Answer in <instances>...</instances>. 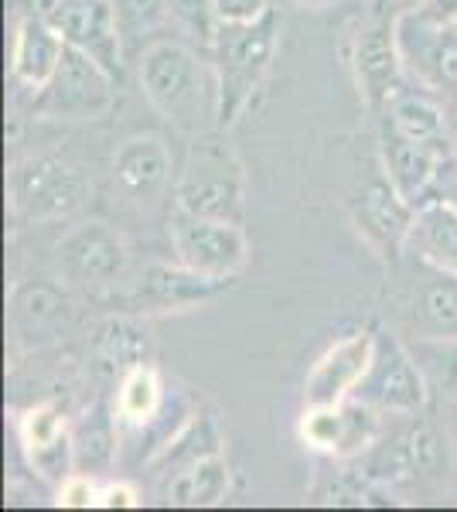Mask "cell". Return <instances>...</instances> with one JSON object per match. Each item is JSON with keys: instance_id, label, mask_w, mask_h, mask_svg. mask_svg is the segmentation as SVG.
Wrapping results in <instances>:
<instances>
[{"instance_id": "cell-5", "label": "cell", "mask_w": 457, "mask_h": 512, "mask_svg": "<svg viewBox=\"0 0 457 512\" xmlns=\"http://www.w3.org/2000/svg\"><path fill=\"white\" fill-rule=\"evenodd\" d=\"M359 461L362 472L379 485L437 482L440 475H447L451 448H447V437L437 427L406 420L393 431H379L372 448Z\"/></svg>"}, {"instance_id": "cell-12", "label": "cell", "mask_w": 457, "mask_h": 512, "mask_svg": "<svg viewBox=\"0 0 457 512\" xmlns=\"http://www.w3.org/2000/svg\"><path fill=\"white\" fill-rule=\"evenodd\" d=\"M382 414L369 403L348 396L342 403L324 407H304L301 414V441L307 448L324 451L331 458H362L382 431Z\"/></svg>"}, {"instance_id": "cell-14", "label": "cell", "mask_w": 457, "mask_h": 512, "mask_svg": "<svg viewBox=\"0 0 457 512\" xmlns=\"http://www.w3.org/2000/svg\"><path fill=\"white\" fill-rule=\"evenodd\" d=\"M62 35L65 45L86 52L110 76L120 82L123 76V35L116 24L113 0H62L55 18L48 21Z\"/></svg>"}, {"instance_id": "cell-11", "label": "cell", "mask_w": 457, "mask_h": 512, "mask_svg": "<svg viewBox=\"0 0 457 512\" xmlns=\"http://www.w3.org/2000/svg\"><path fill=\"white\" fill-rule=\"evenodd\" d=\"M352 69L359 82V96L372 113L386 110V99L406 79L400 38H396V18L369 4V11L355 21L352 31Z\"/></svg>"}, {"instance_id": "cell-24", "label": "cell", "mask_w": 457, "mask_h": 512, "mask_svg": "<svg viewBox=\"0 0 457 512\" xmlns=\"http://www.w3.org/2000/svg\"><path fill=\"white\" fill-rule=\"evenodd\" d=\"M229 495V465L222 454L185 465L164 478V499L171 506H219Z\"/></svg>"}, {"instance_id": "cell-23", "label": "cell", "mask_w": 457, "mask_h": 512, "mask_svg": "<svg viewBox=\"0 0 457 512\" xmlns=\"http://www.w3.org/2000/svg\"><path fill=\"white\" fill-rule=\"evenodd\" d=\"M116 420L120 414L110 410L106 403H93L79 424L72 427V454H76V472L82 475H103L116 458Z\"/></svg>"}, {"instance_id": "cell-9", "label": "cell", "mask_w": 457, "mask_h": 512, "mask_svg": "<svg viewBox=\"0 0 457 512\" xmlns=\"http://www.w3.org/2000/svg\"><path fill=\"white\" fill-rule=\"evenodd\" d=\"M116 79L86 52L65 45L55 76L38 89L35 113L48 120H99L113 110Z\"/></svg>"}, {"instance_id": "cell-4", "label": "cell", "mask_w": 457, "mask_h": 512, "mask_svg": "<svg viewBox=\"0 0 457 512\" xmlns=\"http://www.w3.org/2000/svg\"><path fill=\"white\" fill-rule=\"evenodd\" d=\"M11 212L21 222H52L65 219L89 198V181L76 164L55 154H31L18 161L7 175Z\"/></svg>"}, {"instance_id": "cell-30", "label": "cell", "mask_w": 457, "mask_h": 512, "mask_svg": "<svg viewBox=\"0 0 457 512\" xmlns=\"http://www.w3.org/2000/svg\"><path fill=\"white\" fill-rule=\"evenodd\" d=\"M144 352H147V338L134 325H123V321H113L103 332V338H99V359L110 369L130 373L134 366H144Z\"/></svg>"}, {"instance_id": "cell-3", "label": "cell", "mask_w": 457, "mask_h": 512, "mask_svg": "<svg viewBox=\"0 0 457 512\" xmlns=\"http://www.w3.org/2000/svg\"><path fill=\"white\" fill-rule=\"evenodd\" d=\"M174 209L243 226L246 175L236 151L219 137H198L188 147L185 168L174 181Z\"/></svg>"}, {"instance_id": "cell-27", "label": "cell", "mask_w": 457, "mask_h": 512, "mask_svg": "<svg viewBox=\"0 0 457 512\" xmlns=\"http://www.w3.org/2000/svg\"><path fill=\"white\" fill-rule=\"evenodd\" d=\"M417 355L423 376H427L430 390L457 400V335L454 338H417V345H410Z\"/></svg>"}, {"instance_id": "cell-31", "label": "cell", "mask_w": 457, "mask_h": 512, "mask_svg": "<svg viewBox=\"0 0 457 512\" xmlns=\"http://www.w3.org/2000/svg\"><path fill=\"white\" fill-rule=\"evenodd\" d=\"M21 444L28 454H35L41 448H52V444L65 441L69 437V427H65V414L55 403H41V407H31L28 414L21 417Z\"/></svg>"}, {"instance_id": "cell-1", "label": "cell", "mask_w": 457, "mask_h": 512, "mask_svg": "<svg viewBox=\"0 0 457 512\" xmlns=\"http://www.w3.org/2000/svg\"><path fill=\"white\" fill-rule=\"evenodd\" d=\"M140 89L181 130H202L205 120L219 117L215 69L198 59L188 38H154L140 52Z\"/></svg>"}, {"instance_id": "cell-26", "label": "cell", "mask_w": 457, "mask_h": 512, "mask_svg": "<svg viewBox=\"0 0 457 512\" xmlns=\"http://www.w3.org/2000/svg\"><path fill=\"white\" fill-rule=\"evenodd\" d=\"M164 403V390L161 379L151 366H134L130 373H123V383L116 390V414H120L123 424H137L144 427L147 420H154L161 414Z\"/></svg>"}, {"instance_id": "cell-28", "label": "cell", "mask_w": 457, "mask_h": 512, "mask_svg": "<svg viewBox=\"0 0 457 512\" xmlns=\"http://www.w3.org/2000/svg\"><path fill=\"white\" fill-rule=\"evenodd\" d=\"M116 24H120L123 48L154 38L164 24H171L168 0H113Z\"/></svg>"}, {"instance_id": "cell-36", "label": "cell", "mask_w": 457, "mask_h": 512, "mask_svg": "<svg viewBox=\"0 0 457 512\" xmlns=\"http://www.w3.org/2000/svg\"><path fill=\"white\" fill-rule=\"evenodd\" d=\"M372 4H376L379 11H386L389 18H396V21H400L403 14H410V11H420V7H427L430 0H372Z\"/></svg>"}, {"instance_id": "cell-33", "label": "cell", "mask_w": 457, "mask_h": 512, "mask_svg": "<svg viewBox=\"0 0 457 512\" xmlns=\"http://www.w3.org/2000/svg\"><path fill=\"white\" fill-rule=\"evenodd\" d=\"M273 7V0H215L219 21H256Z\"/></svg>"}, {"instance_id": "cell-37", "label": "cell", "mask_w": 457, "mask_h": 512, "mask_svg": "<svg viewBox=\"0 0 457 512\" xmlns=\"http://www.w3.org/2000/svg\"><path fill=\"white\" fill-rule=\"evenodd\" d=\"M420 11L440 24H457V0H430V4L420 7Z\"/></svg>"}, {"instance_id": "cell-13", "label": "cell", "mask_w": 457, "mask_h": 512, "mask_svg": "<svg viewBox=\"0 0 457 512\" xmlns=\"http://www.w3.org/2000/svg\"><path fill=\"white\" fill-rule=\"evenodd\" d=\"M444 161H447L444 151L413 140L386 113H379V164L413 209H420V205L437 198V181Z\"/></svg>"}, {"instance_id": "cell-25", "label": "cell", "mask_w": 457, "mask_h": 512, "mask_svg": "<svg viewBox=\"0 0 457 512\" xmlns=\"http://www.w3.org/2000/svg\"><path fill=\"white\" fill-rule=\"evenodd\" d=\"M212 454H222L219 424H215L212 414H191L188 424L181 427L168 444H164L161 461H157V465L164 468V475H171L185 465H195V461H202V458H212Z\"/></svg>"}, {"instance_id": "cell-6", "label": "cell", "mask_w": 457, "mask_h": 512, "mask_svg": "<svg viewBox=\"0 0 457 512\" xmlns=\"http://www.w3.org/2000/svg\"><path fill=\"white\" fill-rule=\"evenodd\" d=\"M352 396L376 407L382 417H417L427 407L430 383L410 345H403L389 328H376L372 362Z\"/></svg>"}, {"instance_id": "cell-20", "label": "cell", "mask_w": 457, "mask_h": 512, "mask_svg": "<svg viewBox=\"0 0 457 512\" xmlns=\"http://www.w3.org/2000/svg\"><path fill=\"white\" fill-rule=\"evenodd\" d=\"M236 280H222V277H205L198 270L185 267H168V263H154L144 270L140 277V301L151 304V308H188V304H202L219 297L222 291Z\"/></svg>"}, {"instance_id": "cell-19", "label": "cell", "mask_w": 457, "mask_h": 512, "mask_svg": "<svg viewBox=\"0 0 457 512\" xmlns=\"http://www.w3.org/2000/svg\"><path fill=\"white\" fill-rule=\"evenodd\" d=\"M382 113H386L403 134L420 140V144H430L444 154L454 151V144H451L454 127H451V117H447L451 110H447L434 93H427L423 86H417L410 76L393 89V96L386 99V110Z\"/></svg>"}, {"instance_id": "cell-2", "label": "cell", "mask_w": 457, "mask_h": 512, "mask_svg": "<svg viewBox=\"0 0 457 512\" xmlns=\"http://www.w3.org/2000/svg\"><path fill=\"white\" fill-rule=\"evenodd\" d=\"M280 28H284V18H280L277 7H270L256 21L219 24L209 48L215 82H219V117H215V127L229 130L232 123L243 117L249 99L256 96V89H260V82L267 79L273 65Z\"/></svg>"}, {"instance_id": "cell-32", "label": "cell", "mask_w": 457, "mask_h": 512, "mask_svg": "<svg viewBox=\"0 0 457 512\" xmlns=\"http://www.w3.org/2000/svg\"><path fill=\"white\" fill-rule=\"evenodd\" d=\"M58 506H65V509H89V506H99V489H96L93 475L72 472L69 478H65L62 489H58Z\"/></svg>"}, {"instance_id": "cell-22", "label": "cell", "mask_w": 457, "mask_h": 512, "mask_svg": "<svg viewBox=\"0 0 457 512\" xmlns=\"http://www.w3.org/2000/svg\"><path fill=\"white\" fill-rule=\"evenodd\" d=\"M406 253L457 274V209L451 202L434 198V202L420 205L417 216H413Z\"/></svg>"}, {"instance_id": "cell-8", "label": "cell", "mask_w": 457, "mask_h": 512, "mask_svg": "<svg viewBox=\"0 0 457 512\" xmlns=\"http://www.w3.org/2000/svg\"><path fill=\"white\" fill-rule=\"evenodd\" d=\"M396 38L406 76L457 113V24H440L423 11H410L396 21Z\"/></svg>"}, {"instance_id": "cell-35", "label": "cell", "mask_w": 457, "mask_h": 512, "mask_svg": "<svg viewBox=\"0 0 457 512\" xmlns=\"http://www.w3.org/2000/svg\"><path fill=\"white\" fill-rule=\"evenodd\" d=\"M437 198H444V202H451L454 209H457V154H447L444 168H440Z\"/></svg>"}, {"instance_id": "cell-39", "label": "cell", "mask_w": 457, "mask_h": 512, "mask_svg": "<svg viewBox=\"0 0 457 512\" xmlns=\"http://www.w3.org/2000/svg\"><path fill=\"white\" fill-rule=\"evenodd\" d=\"M297 4H304V7H314V11H324V7L338 4V0H297Z\"/></svg>"}, {"instance_id": "cell-21", "label": "cell", "mask_w": 457, "mask_h": 512, "mask_svg": "<svg viewBox=\"0 0 457 512\" xmlns=\"http://www.w3.org/2000/svg\"><path fill=\"white\" fill-rule=\"evenodd\" d=\"M65 55L62 35L41 18H24L14 28V45H11V76L28 89H41L48 79L55 76L58 62Z\"/></svg>"}, {"instance_id": "cell-34", "label": "cell", "mask_w": 457, "mask_h": 512, "mask_svg": "<svg viewBox=\"0 0 457 512\" xmlns=\"http://www.w3.org/2000/svg\"><path fill=\"white\" fill-rule=\"evenodd\" d=\"M99 506L103 509H134L137 506V492L127 482H116L99 489Z\"/></svg>"}, {"instance_id": "cell-16", "label": "cell", "mask_w": 457, "mask_h": 512, "mask_svg": "<svg viewBox=\"0 0 457 512\" xmlns=\"http://www.w3.org/2000/svg\"><path fill=\"white\" fill-rule=\"evenodd\" d=\"M410 256L406 270V315L417 338H454L457 335V274Z\"/></svg>"}, {"instance_id": "cell-18", "label": "cell", "mask_w": 457, "mask_h": 512, "mask_svg": "<svg viewBox=\"0 0 457 512\" xmlns=\"http://www.w3.org/2000/svg\"><path fill=\"white\" fill-rule=\"evenodd\" d=\"M171 171V151L157 134L127 137L113 154V185L137 205H151L154 198H161L171 185Z\"/></svg>"}, {"instance_id": "cell-40", "label": "cell", "mask_w": 457, "mask_h": 512, "mask_svg": "<svg viewBox=\"0 0 457 512\" xmlns=\"http://www.w3.org/2000/svg\"><path fill=\"white\" fill-rule=\"evenodd\" d=\"M451 144H454V154H457V113H454V140Z\"/></svg>"}, {"instance_id": "cell-17", "label": "cell", "mask_w": 457, "mask_h": 512, "mask_svg": "<svg viewBox=\"0 0 457 512\" xmlns=\"http://www.w3.org/2000/svg\"><path fill=\"white\" fill-rule=\"evenodd\" d=\"M376 349V328H362L338 338L328 352L311 366L304 379V407H324V403H342L362 383L365 369Z\"/></svg>"}, {"instance_id": "cell-15", "label": "cell", "mask_w": 457, "mask_h": 512, "mask_svg": "<svg viewBox=\"0 0 457 512\" xmlns=\"http://www.w3.org/2000/svg\"><path fill=\"white\" fill-rule=\"evenodd\" d=\"M58 274L79 287L113 284L127 270V243L106 222H82L58 243Z\"/></svg>"}, {"instance_id": "cell-38", "label": "cell", "mask_w": 457, "mask_h": 512, "mask_svg": "<svg viewBox=\"0 0 457 512\" xmlns=\"http://www.w3.org/2000/svg\"><path fill=\"white\" fill-rule=\"evenodd\" d=\"M21 7H24V14H28V18L52 21L55 11L62 7V0H21Z\"/></svg>"}, {"instance_id": "cell-7", "label": "cell", "mask_w": 457, "mask_h": 512, "mask_svg": "<svg viewBox=\"0 0 457 512\" xmlns=\"http://www.w3.org/2000/svg\"><path fill=\"white\" fill-rule=\"evenodd\" d=\"M348 216H352V226L359 229V236L389 263V267H400V260L406 256V243H410V229H413L417 209H413L400 195V188L389 181L382 164H372V168L362 171V178L355 181V188L348 192Z\"/></svg>"}, {"instance_id": "cell-10", "label": "cell", "mask_w": 457, "mask_h": 512, "mask_svg": "<svg viewBox=\"0 0 457 512\" xmlns=\"http://www.w3.org/2000/svg\"><path fill=\"white\" fill-rule=\"evenodd\" d=\"M168 236L178 263L205 277L236 280L249 263V243L243 226L226 219H205L174 209L168 216Z\"/></svg>"}, {"instance_id": "cell-29", "label": "cell", "mask_w": 457, "mask_h": 512, "mask_svg": "<svg viewBox=\"0 0 457 512\" xmlns=\"http://www.w3.org/2000/svg\"><path fill=\"white\" fill-rule=\"evenodd\" d=\"M171 24L185 35L191 45L209 52L215 31H219V14H215V0H168Z\"/></svg>"}]
</instances>
